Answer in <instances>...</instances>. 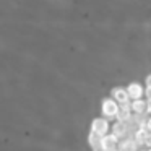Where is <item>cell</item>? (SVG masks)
Here are the masks:
<instances>
[{"mask_svg": "<svg viewBox=\"0 0 151 151\" xmlns=\"http://www.w3.org/2000/svg\"><path fill=\"white\" fill-rule=\"evenodd\" d=\"M119 112V104L114 101L112 98H104L101 101V117L107 119L109 122L115 120V115Z\"/></svg>", "mask_w": 151, "mask_h": 151, "instance_id": "6da1fadb", "label": "cell"}, {"mask_svg": "<svg viewBox=\"0 0 151 151\" xmlns=\"http://www.w3.org/2000/svg\"><path fill=\"white\" fill-rule=\"evenodd\" d=\"M89 132H93V133H96L98 137H106L107 133H111V122L107 120V119H104V117H96V119H93V122H91V130Z\"/></svg>", "mask_w": 151, "mask_h": 151, "instance_id": "7a4b0ae2", "label": "cell"}, {"mask_svg": "<svg viewBox=\"0 0 151 151\" xmlns=\"http://www.w3.org/2000/svg\"><path fill=\"white\" fill-rule=\"evenodd\" d=\"M111 133L114 135L115 138L122 140V138L130 137V135L133 133V130H132L130 124H125V122H119V120H115L114 124L111 125Z\"/></svg>", "mask_w": 151, "mask_h": 151, "instance_id": "3957f363", "label": "cell"}, {"mask_svg": "<svg viewBox=\"0 0 151 151\" xmlns=\"http://www.w3.org/2000/svg\"><path fill=\"white\" fill-rule=\"evenodd\" d=\"M127 94L130 98V101L135 99H143L145 98V85H141L140 81H132L127 85Z\"/></svg>", "mask_w": 151, "mask_h": 151, "instance_id": "277c9868", "label": "cell"}, {"mask_svg": "<svg viewBox=\"0 0 151 151\" xmlns=\"http://www.w3.org/2000/svg\"><path fill=\"white\" fill-rule=\"evenodd\" d=\"M111 98L114 99L119 106L128 104V102H130V98H128V94H127V89H125L124 86H115V88H112L111 89Z\"/></svg>", "mask_w": 151, "mask_h": 151, "instance_id": "5b68a950", "label": "cell"}, {"mask_svg": "<svg viewBox=\"0 0 151 151\" xmlns=\"http://www.w3.org/2000/svg\"><path fill=\"white\" fill-rule=\"evenodd\" d=\"M119 138H115L112 133H107L101 138V151H117Z\"/></svg>", "mask_w": 151, "mask_h": 151, "instance_id": "8992f818", "label": "cell"}, {"mask_svg": "<svg viewBox=\"0 0 151 151\" xmlns=\"http://www.w3.org/2000/svg\"><path fill=\"white\" fill-rule=\"evenodd\" d=\"M132 117H133V114H132V109H130V102H128V104L119 106V112H117V115H115V120L128 124V122L132 120Z\"/></svg>", "mask_w": 151, "mask_h": 151, "instance_id": "52a82bcc", "label": "cell"}, {"mask_svg": "<svg viewBox=\"0 0 151 151\" xmlns=\"http://www.w3.org/2000/svg\"><path fill=\"white\" fill-rule=\"evenodd\" d=\"M138 145L135 141V138L132 137H127V138H122L119 140V146H117V151H137Z\"/></svg>", "mask_w": 151, "mask_h": 151, "instance_id": "ba28073f", "label": "cell"}, {"mask_svg": "<svg viewBox=\"0 0 151 151\" xmlns=\"http://www.w3.org/2000/svg\"><path fill=\"white\" fill-rule=\"evenodd\" d=\"M130 109L132 114L135 115H146V99H135L130 101Z\"/></svg>", "mask_w": 151, "mask_h": 151, "instance_id": "9c48e42d", "label": "cell"}, {"mask_svg": "<svg viewBox=\"0 0 151 151\" xmlns=\"http://www.w3.org/2000/svg\"><path fill=\"white\" fill-rule=\"evenodd\" d=\"M88 145L91 146L93 151H101V137H98L96 133L89 132L88 133Z\"/></svg>", "mask_w": 151, "mask_h": 151, "instance_id": "30bf717a", "label": "cell"}, {"mask_svg": "<svg viewBox=\"0 0 151 151\" xmlns=\"http://www.w3.org/2000/svg\"><path fill=\"white\" fill-rule=\"evenodd\" d=\"M146 135H148V132L145 130L143 127H140V128H137V130H135L133 133H132V137L135 138V141H137V145H138V146H143Z\"/></svg>", "mask_w": 151, "mask_h": 151, "instance_id": "8fae6325", "label": "cell"}, {"mask_svg": "<svg viewBox=\"0 0 151 151\" xmlns=\"http://www.w3.org/2000/svg\"><path fill=\"white\" fill-rule=\"evenodd\" d=\"M143 128L148 132V133H151V117H150V115H148V117H146V120H145Z\"/></svg>", "mask_w": 151, "mask_h": 151, "instance_id": "7c38bea8", "label": "cell"}, {"mask_svg": "<svg viewBox=\"0 0 151 151\" xmlns=\"http://www.w3.org/2000/svg\"><path fill=\"white\" fill-rule=\"evenodd\" d=\"M145 148H151V133L146 135V138H145V143H143Z\"/></svg>", "mask_w": 151, "mask_h": 151, "instance_id": "4fadbf2b", "label": "cell"}, {"mask_svg": "<svg viewBox=\"0 0 151 151\" xmlns=\"http://www.w3.org/2000/svg\"><path fill=\"white\" fill-rule=\"evenodd\" d=\"M145 88H151V73L146 75V78H145Z\"/></svg>", "mask_w": 151, "mask_h": 151, "instance_id": "5bb4252c", "label": "cell"}, {"mask_svg": "<svg viewBox=\"0 0 151 151\" xmlns=\"http://www.w3.org/2000/svg\"><path fill=\"white\" fill-rule=\"evenodd\" d=\"M146 115H150V117H151V99H150V101L146 99Z\"/></svg>", "mask_w": 151, "mask_h": 151, "instance_id": "9a60e30c", "label": "cell"}, {"mask_svg": "<svg viewBox=\"0 0 151 151\" xmlns=\"http://www.w3.org/2000/svg\"><path fill=\"white\" fill-rule=\"evenodd\" d=\"M145 99H151V88H145Z\"/></svg>", "mask_w": 151, "mask_h": 151, "instance_id": "2e32d148", "label": "cell"}, {"mask_svg": "<svg viewBox=\"0 0 151 151\" xmlns=\"http://www.w3.org/2000/svg\"><path fill=\"white\" fill-rule=\"evenodd\" d=\"M146 151H151V148H146Z\"/></svg>", "mask_w": 151, "mask_h": 151, "instance_id": "e0dca14e", "label": "cell"}]
</instances>
